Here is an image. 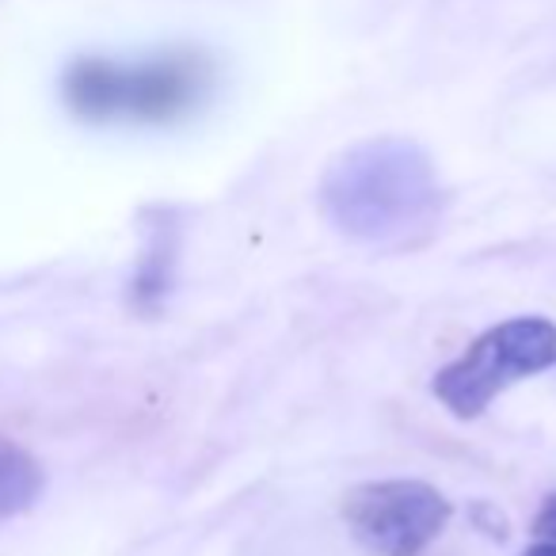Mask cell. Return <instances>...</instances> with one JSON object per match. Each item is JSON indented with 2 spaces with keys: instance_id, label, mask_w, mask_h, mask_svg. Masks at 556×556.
I'll list each match as a JSON object with an SVG mask.
<instances>
[{
  "instance_id": "cell-4",
  "label": "cell",
  "mask_w": 556,
  "mask_h": 556,
  "mask_svg": "<svg viewBox=\"0 0 556 556\" xmlns=\"http://www.w3.org/2000/svg\"><path fill=\"white\" fill-rule=\"evenodd\" d=\"M199 96V70L194 62L172 58L141 70H123V111L138 118H172Z\"/></svg>"
},
{
  "instance_id": "cell-5",
  "label": "cell",
  "mask_w": 556,
  "mask_h": 556,
  "mask_svg": "<svg viewBox=\"0 0 556 556\" xmlns=\"http://www.w3.org/2000/svg\"><path fill=\"white\" fill-rule=\"evenodd\" d=\"M65 96L85 118L123 115V70L108 62H80L65 80Z\"/></svg>"
},
{
  "instance_id": "cell-1",
  "label": "cell",
  "mask_w": 556,
  "mask_h": 556,
  "mask_svg": "<svg viewBox=\"0 0 556 556\" xmlns=\"http://www.w3.org/2000/svg\"><path fill=\"white\" fill-rule=\"evenodd\" d=\"M320 202L340 232L366 244H393L434 222L439 179L412 141H363L325 172Z\"/></svg>"
},
{
  "instance_id": "cell-6",
  "label": "cell",
  "mask_w": 556,
  "mask_h": 556,
  "mask_svg": "<svg viewBox=\"0 0 556 556\" xmlns=\"http://www.w3.org/2000/svg\"><path fill=\"white\" fill-rule=\"evenodd\" d=\"M42 495V469L24 446L0 434V522L16 518Z\"/></svg>"
},
{
  "instance_id": "cell-8",
  "label": "cell",
  "mask_w": 556,
  "mask_h": 556,
  "mask_svg": "<svg viewBox=\"0 0 556 556\" xmlns=\"http://www.w3.org/2000/svg\"><path fill=\"white\" fill-rule=\"evenodd\" d=\"M522 556H556V541H541V545L526 548Z\"/></svg>"
},
{
  "instance_id": "cell-7",
  "label": "cell",
  "mask_w": 556,
  "mask_h": 556,
  "mask_svg": "<svg viewBox=\"0 0 556 556\" xmlns=\"http://www.w3.org/2000/svg\"><path fill=\"white\" fill-rule=\"evenodd\" d=\"M533 533H538L541 541H556V492L541 503L538 518H533Z\"/></svg>"
},
{
  "instance_id": "cell-2",
  "label": "cell",
  "mask_w": 556,
  "mask_h": 556,
  "mask_svg": "<svg viewBox=\"0 0 556 556\" xmlns=\"http://www.w3.org/2000/svg\"><path fill=\"white\" fill-rule=\"evenodd\" d=\"M556 363V325L541 317H518L484 332L457 363L434 378V396L454 416L472 419L500 389L541 374Z\"/></svg>"
},
{
  "instance_id": "cell-3",
  "label": "cell",
  "mask_w": 556,
  "mask_h": 556,
  "mask_svg": "<svg viewBox=\"0 0 556 556\" xmlns=\"http://www.w3.org/2000/svg\"><path fill=\"white\" fill-rule=\"evenodd\" d=\"M351 533L378 556H416L446 530L450 503L424 480H378L343 503Z\"/></svg>"
}]
</instances>
